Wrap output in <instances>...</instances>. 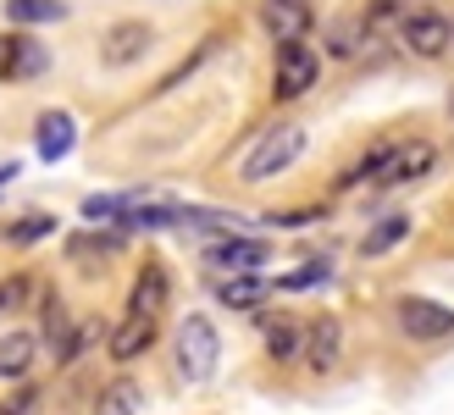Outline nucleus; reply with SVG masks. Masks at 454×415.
I'll use <instances>...</instances> for the list:
<instances>
[{"label":"nucleus","instance_id":"9","mask_svg":"<svg viewBox=\"0 0 454 415\" xmlns=\"http://www.w3.org/2000/svg\"><path fill=\"white\" fill-rule=\"evenodd\" d=\"M206 261L222 266V271L249 277V271L266 261V244H255V239H216V244H206Z\"/></svg>","mask_w":454,"mask_h":415},{"label":"nucleus","instance_id":"20","mask_svg":"<svg viewBox=\"0 0 454 415\" xmlns=\"http://www.w3.org/2000/svg\"><path fill=\"white\" fill-rule=\"evenodd\" d=\"M44 338H51L56 360H67V343H73V327H67V310H61V299H44Z\"/></svg>","mask_w":454,"mask_h":415},{"label":"nucleus","instance_id":"12","mask_svg":"<svg viewBox=\"0 0 454 415\" xmlns=\"http://www.w3.org/2000/svg\"><path fill=\"white\" fill-rule=\"evenodd\" d=\"M34 73H44V51L34 39H0V78H34Z\"/></svg>","mask_w":454,"mask_h":415},{"label":"nucleus","instance_id":"1","mask_svg":"<svg viewBox=\"0 0 454 415\" xmlns=\"http://www.w3.org/2000/svg\"><path fill=\"white\" fill-rule=\"evenodd\" d=\"M305 155V128L300 122H278V128H266L261 133V145L244 155V183H266V177H278V172H288L294 161Z\"/></svg>","mask_w":454,"mask_h":415},{"label":"nucleus","instance_id":"2","mask_svg":"<svg viewBox=\"0 0 454 415\" xmlns=\"http://www.w3.org/2000/svg\"><path fill=\"white\" fill-rule=\"evenodd\" d=\"M222 360V338L211 327V316H189L177 327V377L184 382H206Z\"/></svg>","mask_w":454,"mask_h":415},{"label":"nucleus","instance_id":"22","mask_svg":"<svg viewBox=\"0 0 454 415\" xmlns=\"http://www.w3.org/2000/svg\"><path fill=\"white\" fill-rule=\"evenodd\" d=\"M327 277H333V266H327V261H310L305 271H288L278 288H310V283H327Z\"/></svg>","mask_w":454,"mask_h":415},{"label":"nucleus","instance_id":"8","mask_svg":"<svg viewBox=\"0 0 454 415\" xmlns=\"http://www.w3.org/2000/svg\"><path fill=\"white\" fill-rule=\"evenodd\" d=\"M427 167H433V145H427V138H411V145H399V138H394V150H388V161H382L377 183H411Z\"/></svg>","mask_w":454,"mask_h":415},{"label":"nucleus","instance_id":"5","mask_svg":"<svg viewBox=\"0 0 454 415\" xmlns=\"http://www.w3.org/2000/svg\"><path fill=\"white\" fill-rule=\"evenodd\" d=\"M150 22H111L106 39H100V61L106 67H133L145 51H150Z\"/></svg>","mask_w":454,"mask_h":415},{"label":"nucleus","instance_id":"13","mask_svg":"<svg viewBox=\"0 0 454 415\" xmlns=\"http://www.w3.org/2000/svg\"><path fill=\"white\" fill-rule=\"evenodd\" d=\"M155 343V316H128L117 333H111V360H139Z\"/></svg>","mask_w":454,"mask_h":415},{"label":"nucleus","instance_id":"21","mask_svg":"<svg viewBox=\"0 0 454 415\" xmlns=\"http://www.w3.org/2000/svg\"><path fill=\"white\" fill-rule=\"evenodd\" d=\"M222 299H227V305H239V310H249V305H261V299H266V283H261V277H227Z\"/></svg>","mask_w":454,"mask_h":415},{"label":"nucleus","instance_id":"18","mask_svg":"<svg viewBox=\"0 0 454 415\" xmlns=\"http://www.w3.org/2000/svg\"><path fill=\"white\" fill-rule=\"evenodd\" d=\"M404 233H411V216H382L372 233H366V244H360V249H366V255H388Z\"/></svg>","mask_w":454,"mask_h":415},{"label":"nucleus","instance_id":"27","mask_svg":"<svg viewBox=\"0 0 454 415\" xmlns=\"http://www.w3.org/2000/svg\"><path fill=\"white\" fill-rule=\"evenodd\" d=\"M17 177V161H12V167H0V189H6V183Z\"/></svg>","mask_w":454,"mask_h":415},{"label":"nucleus","instance_id":"7","mask_svg":"<svg viewBox=\"0 0 454 415\" xmlns=\"http://www.w3.org/2000/svg\"><path fill=\"white\" fill-rule=\"evenodd\" d=\"M399 39H404V51L411 56H443L449 51V17H438V12H416V17H404V28H399Z\"/></svg>","mask_w":454,"mask_h":415},{"label":"nucleus","instance_id":"10","mask_svg":"<svg viewBox=\"0 0 454 415\" xmlns=\"http://www.w3.org/2000/svg\"><path fill=\"white\" fill-rule=\"evenodd\" d=\"M34 145H39L44 161H67V155H73V145H78L73 117H67V111H44V117H39V133H34Z\"/></svg>","mask_w":454,"mask_h":415},{"label":"nucleus","instance_id":"23","mask_svg":"<svg viewBox=\"0 0 454 415\" xmlns=\"http://www.w3.org/2000/svg\"><path fill=\"white\" fill-rule=\"evenodd\" d=\"M355 44H360V22H338V28H333V51L355 56Z\"/></svg>","mask_w":454,"mask_h":415},{"label":"nucleus","instance_id":"6","mask_svg":"<svg viewBox=\"0 0 454 415\" xmlns=\"http://www.w3.org/2000/svg\"><path fill=\"white\" fill-rule=\"evenodd\" d=\"M261 22H266V34L278 44H288V39L310 34L316 12H310V0H261Z\"/></svg>","mask_w":454,"mask_h":415},{"label":"nucleus","instance_id":"24","mask_svg":"<svg viewBox=\"0 0 454 415\" xmlns=\"http://www.w3.org/2000/svg\"><path fill=\"white\" fill-rule=\"evenodd\" d=\"M34 404H39V388H17V399L0 404V415H28Z\"/></svg>","mask_w":454,"mask_h":415},{"label":"nucleus","instance_id":"14","mask_svg":"<svg viewBox=\"0 0 454 415\" xmlns=\"http://www.w3.org/2000/svg\"><path fill=\"white\" fill-rule=\"evenodd\" d=\"M34 365V333H6L0 338V382L22 377Z\"/></svg>","mask_w":454,"mask_h":415},{"label":"nucleus","instance_id":"3","mask_svg":"<svg viewBox=\"0 0 454 415\" xmlns=\"http://www.w3.org/2000/svg\"><path fill=\"white\" fill-rule=\"evenodd\" d=\"M316 73H322V61H316V51L305 39H288L278 44V78H271V89H278V100H300L305 89L316 83Z\"/></svg>","mask_w":454,"mask_h":415},{"label":"nucleus","instance_id":"28","mask_svg":"<svg viewBox=\"0 0 454 415\" xmlns=\"http://www.w3.org/2000/svg\"><path fill=\"white\" fill-rule=\"evenodd\" d=\"M449 44H454V22H449Z\"/></svg>","mask_w":454,"mask_h":415},{"label":"nucleus","instance_id":"26","mask_svg":"<svg viewBox=\"0 0 454 415\" xmlns=\"http://www.w3.org/2000/svg\"><path fill=\"white\" fill-rule=\"evenodd\" d=\"M117 244H122L117 233H106V239H73L67 249H73V255H89V249H117Z\"/></svg>","mask_w":454,"mask_h":415},{"label":"nucleus","instance_id":"25","mask_svg":"<svg viewBox=\"0 0 454 415\" xmlns=\"http://www.w3.org/2000/svg\"><path fill=\"white\" fill-rule=\"evenodd\" d=\"M44 233H51V216H34V222L12 227V239H17V244H34V239H44Z\"/></svg>","mask_w":454,"mask_h":415},{"label":"nucleus","instance_id":"15","mask_svg":"<svg viewBox=\"0 0 454 415\" xmlns=\"http://www.w3.org/2000/svg\"><path fill=\"white\" fill-rule=\"evenodd\" d=\"M167 305V271L161 266H145L139 283H133V316H155Z\"/></svg>","mask_w":454,"mask_h":415},{"label":"nucleus","instance_id":"11","mask_svg":"<svg viewBox=\"0 0 454 415\" xmlns=\"http://www.w3.org/2000/svg\"><path fill=\"white\" fill-rule=\"evenodd\" d=\"M338 343H344V327H338L333 316H322L316 327H305V360L316 372H333L338 365Z\"/></svg>","mask_w":454,"mask_h":415},{"label":"nucleus","instance_id":"16","mask_svg":"<svg viewBox=\"0 0 454 415\" xmlns=\"http://www.w3.org/2000/svg\"><path fill=\"white\" fill-rule=\"evenodd\" d=\"M305 349V327H300V321H271V333H266V355L271 360H294V355H300Z\"/></svg>","mask_w":454,"mask_h":415},{"label":"nucleus","instance_id":"19","mask_svg":"<svg viewBox=\"0 0 454 415\" xmlns=\"http://www.w3.org/2000/svg\"><path fill=\"white\" fill-rule=\"evenodd\" d=\"M6 17L12 22H61L67 6L61 0H6Z\"/></svg>","mask_w":454,"mask_h":415},{"label":"nucleus","instance_id":"17","mask_svg":"<svg viewBox=\"0 0 454 415\" xmlns=\"http://www.w3.org/2000/svg\"><path fill=\"white\" fill-rule=\"evenodd\" d=\"M139 404H145L139 382H111L100 394V404H95V415H139Z\"/></svg>","mask_w":454,"mask_h":415},{"label":"nucleus","instance_id":"4","mask_svg":"<svg viewBox=\"0 0 454 415\" xmlns=\"http://www.w3.org/2000/svg\"><path fill=\"white\" fill-rule=\"evenodd\" d=\"M399 327L411 338H421V343H433V338L454 333V310L438 305V299H399Z\"/></svg>","mask_w":454,"mask_h":415}]
</instances>
